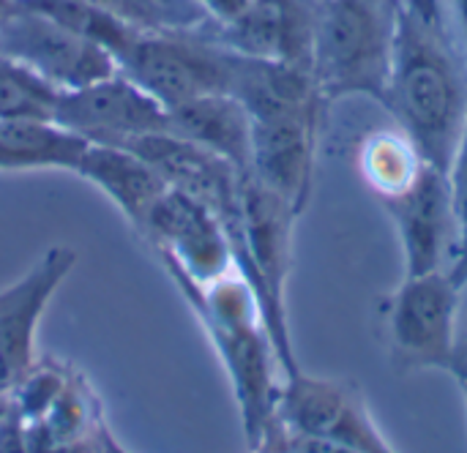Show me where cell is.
<instances>
[{
    "label": "cell",
    "mask_w": 467,
    "mask_h": 453,
    "mask_svg": "<svg viewBox=\"0 0 467 453\" xmlns=\"http://www.w3.org/2000/svg\"><path fill=\"white\" fill-rule=\"evenodd\" d=\"M383 109L449 170L467 126V52L443 0H402Z\"/></svg>",
    "instance_id": "1"
},
{
    "label": "cell",
    "mask_w": 467,
    "mask_h": 453,
    "mask_svg": "<svg viewBox=\"0 0 467 453\" xmlns=\"http://www.w3.org/2000/svg\"><path fill=\"white\" fill-rule=\"evenodd\" d=\"M170 279L192 304L216 355L224 364L241 413L246 448L254 451L263 432L274 421L282 386V366L265 331L257 295L238 271L208 287H194L181 276Z\"/></svg>",
    "instance_id": "2"
},
{
    "label": "cell",
    "mask_w": 467,
    "mask_h": 453,
    "mask_svg": "<svg viewBox=\"0 0 467 453\" xmlns=\"http://www.w3.org/2000/svg\"><path fill=\"white\" fill-rule=\"evenodd\" d=\"M402 0H317L312 77L334 104L367 98L386 104Z\"/></svg>",
    "instance_id": "3"
},
{
    "label": "cell",
    "mask_w": 467,
    "mask_h": 453,
    "mask_svg": "<svg viewBox=\"0 0 467 453\" xmlns=\"http://www.w3.org/2000/svg\"><path fill=\"white\" fill-rule=\"evenodd\" d=\"M298 211L279 194L265 189L249 172L241 175V260L235 271L254 290L265 331L271 336L282 377L301 372L290 323H287V282L293 271Z\"/></svg>",
    "instance_id": "4"
},
{
    "label": "cell",
    "mask_w": 467,
    "mask_h": 453,
    "mask_svg": "<svg viewBox=\"0 0 467 453\" xmlns=\"http://www.w3.org/2000/svg\"><path fill=\"white\" fill-rule=\"evenodd\" d=\"M460 282L446 273L405 276L380 301V328L389 364L397 375L449 372L454 366Z\"/></svg>",
    "instance_id": "5"
},
{
    "label": "cell",
    "mask_w": 467,
    "mask_h": 453,
    "mask_svg": "<svg viewBox=\"0 0 467 453\" xmlns=\"http://www.w3.org/2000/svg\"><path fill=\"white\" fill-rule=\"evenodd\" d=\"M216 22L200 30H137L118 55V71L153 96L167 112L205 93H227L233 49L216 33Z\"/></svg>",
    "instance_id": "6"
},
{
    "label": "cell",
    "mask_w": 467,
    "mask_h": 453,
    "mask_svg": "<svg viewBox=\"0 0 467 453\" xmlns=\"http://www.w3.org/2000/svg\"><path fill=\"white\" fill-rule=\"evenodd\" d=\"M274 421L358 453H397L353 380L315 377L304 369L282 377Z\"/></svg>",
    "instance_id": "7"
},
{
    "label": "cell",
    "mask_w": 467,
    "mask_h": 453,
    "mask_svg": "<svg viewBox=\"0 0 467 453\" xmlns=\"http://www.w3.org/2000/svg\"><path fill=\"white\" fill-rule=\"evenodd\" d=\"M140 232L153 246L167 273L194 287H208L235 271L233 249L219 219L175 189L164 191Z\"/></svg>",
    "instance_id": "8"
},
{
    "label": "cell",
    "mask_w": 467,
    "mask_h": 453,
    "mask_svg": "<svg viewBox=\"0 0 467 453\" xmlns=\"http://www.w3.org/2000/svg\"><path fill=\"white\" fill-rule=\"evenodd\" d=\"M389 213L405 260V276L446 271L454 276L460 260V224L449 189V175L427 164L400 194L380 200Z\"/></svg>",
    "instance_id": "9"
},
{
    "label": "cell",
    "mask_w": 467,
    "mask_h": 453,
    "mask_svg": "<svg viewBox=\"0 0 467 453\" xmlns=\"http://www.w3.org/2000/svg\"><path fill=\"white\" fill-rule=\"evenodd\" d=\"M52 120L88 145L109 148H129L140 137L167 131V109L123 71L60 93Z\"/></svg>",
    "instance_id": "10"
},
{
    "label": "cell",
    "mask_w": 467,
    "mask_h": 453,
    "mask_svg": "<svg viewBox=\"0 0 467 453\" xmlns=\"http://www.w3.org/2000/svg\"><path fill=\"white\" fill-rule=\"evenodd\" d=\"M0 52L44 77L60 93L85 88L118 71V63L107 49L22 3L0 25Z\"/></svg>",
    "instance_id": "11"
},
{
    "label": "cell",
    "mask_w": 467,
    "mask_h": 453,
    "mask_svg": "<svg viewBox=\"0 0 467 453\" xmlns=\"http://www.w3.org/2000/svg\"><path fill=\"white\" fill-rule=\"evenodd\" d=\"M74 265L77 252L55 243L22 279L0 290V396H8L33 369L38 323Z\"/></svg>",
    "instance_id": "12"
},
{
    "label": "cell",
    "mask_w": 467,
    "mask_h": 453,
    "mask_svg": "<svg viewBox=\"0 0 467 453\" xmlns=\"http://www.w3.org/2000/svg\"><path fill=\"white\" fill-rule=\"evenodd\" d=\"M328 112L331 109H306L252 120L249 175L290 202L298 213L306 211L315 191L317 145Z\"/></svg>",
    "instance_id": "13"
},
{
    "label": "cell",
    "mask_w": 467,
    "mask_h": 453,
    "mask_svg": "<svg viewBox=\"0 0 467 453\" xmlns=\"http://www.w3.org/2000/svg\"><path fill=\"white\" fill-rule=\"evenodd\" d=\"M317 0H252L233 22L216 25V38L246 57L279 60L312 71Z\"/></svg>",
    "instance_id": "14"
},
{
    "label": "cell",
    "mask_w": 467,
    "mask_h": 453,
    "mask_svg": "<svg viewBox=\"0 0 467 453\" xmlns=\"http://www.w3.org/2000/svg\"><path fill=\"white\" fill-rule=\"evenodd\" d=\"M227 96H233L252 120L328 109L317 93L312 71L279 60L246 57L238 52H233Z\"/></svg>",
    "instance_id": "15"
},
{
    "label": "cell",
    "mask_w": 467,
    "mask_h": 453,
    "mask_svg": "<svg viewBox=\"0 0 467 453\" xmlns=\"http://www.w3.org/2000/svg\"><path fill=\"white\" fill-rule=\"evenodd\" d=\"M167 131L224 159L238 172L252 161V118L227 93H205L167 112Z\"/></svg>",
    "instance_id": "16"
},
{
    "label": "cell",
    "mask_w": 467,
    "mask_h": 453,
    "mask_svg": "<svg viewBox=\"0 0 467 453\" xmlns=\"http://www.w3.org/2000/svg\"><path fill=\"white\" fill-rule=\"evenodd\" d=\"M74 175L93 183L104 197H109V202L137 230H142L148 213L170 189L140 153L109 145H88Z\"/></svg>",
    "instance_id": "17"
},
{
    "label": "cell",
    "mask_w": 467,
    "mask_h": 453,
    "mask_svg": "<svg viewBox=\"0 0 467 453\" xmlns=\"http://www.w3.org/2000/svg\"><path fill=\"white\" fill-rule=\"evenodd\" d=\"M356 164L361 180L380 202L405 191L432 161H427L410 134L389 118L386 126H372L361 134L356 145Z\"/></svg>",
    "instance_id": "18"
},
{
    "label": "cell",
    "mask_w": 467,
    "mask_h": 453,
    "mask_svg": "<svg viewBox=\"0 0 467 453\" xmlns=\"http://www.w3.org/2000/svg\"><path fill=\"white\" fill-rule=\"evenodd\" d=\"M88 142L55 120H0V172H77Z\"/></svg>",
    "instance_id": "19"
},
{
    "label": "cell",
    "mask_w": 467,
    "mask_h": 453,
    "mask_svg": "<svg viewBox=\"0 0 467 453\" xmlns=\"http://www.w3.org/2000/svg\"><path fill=\"white\" fill-rule=\"evenodd\" d=\"M19 3L60 22L63 27L82 36L85 41L99 44L115 57V63H118V55L129 46V41L137 33L134 27H129L126 22H120L107 8L90 0H19Z\"/></svg>",
    "instance_id": "20"
},
{
    "label": "cell",
    "mask_w": 467,
    "mask_h": 453,
    "mask_svg": "<svg viewBox=\"0 0 467 453\" xmlns=\"http://www.w3.org/2000/svg\"><path fill=\"white\" fill-rule=\"evenodd\" d=\"M60 90L0 52V120H52Z\"/></svg>",
    "instance_id": "21"
},
{
    "label": "cell",
    "mask_w": 467,
    "mask_h": 453,
    "mask_svg": "<svg viewBox=\"0 0 467 453\" xmlns=\"http://www.w3.org/2000/svg\"><path fill=\"white\" fill-rule=\"evenodd\" d=\"M90 3L107 8L129 27L148 30V33L200 30L213 22L200 8L197 0H90Z\"/></svg>",
    "instance_id": "22"
},
{
    "label": "cell",
    "mask_w": 467,
    "mask_h": 453,
    "mask_svg": "<svg viewBox=\"0 0 467 453\" xmlns=\"http://www.w3.org/2000/svg\"><path fill=\"white\" fill-rule=\"evenodd\" d=\"M446 175H449V189H451L454 213H457V224H460V260L454 268V279L462 284L467 271V126L457 142V150L451 156Z\"/></svg>",
    "instance_id": "23"
},
{
    "label": "cell",
    "mask_w": 467,
    "mask_h": 453,
    "mask_svg": "<svg viewBox=\"0 0 467 453\" xmlns=\"http://www.w3.org/2000/svg\"><path fill=\"white\" fill-rule=\"evenodd\" d=\"M249 453H358L345 446H337L331 440L323 438H312V435H301L293 429H285L282 424L271 421L268 429L263 432L260 443L254 446V451Z\"/></svg>",
    "instance_id": "24"
},
{
    "label": "cell",
    "mask_w": 467,
    "mask_h": 453,
    "mask_svg": "<svg viewBox=\"0 0 467 453\" xmlns=\"http://www.w3.org/2000/svg\"><path fill=\"white\" fill-rule=\"evenodd\" d=\"M451 377H467V279L460 284V304H457V331H454V366Z\"/></svg>",
    "instance_id": "25"
},
{
    "label": "cell",
    "mask_w": 467,
    "mask_h": 453,
    "mask_svg": "<svg viewBox=\"0 0 467 453\" xmlns=\"http://www.w3.org/2000/svg\"><path fill=\"white\" fill-rule=\"evenodd\" d=\"M0 453H30L27 440H25V427L11 410V405L0 421Z\"/></svg>",
    "instance_id": "26"
},
{
    "label": "cell",
    "mask_w": 467,
    "mask_h": 453,
    "mask_svg": "<svg viewBox=\"0 0 467 453\" xmlns=\"http://www.w3.org/2000/svg\"><path fill=\"white\" fill-rule=\"evenodd\" d=\"M200 8L216 22V25H227L233 22L252 0H197Z\"/></svg>",
    "instance_id": "27"
},
{
    "label": "cell",
    "mask_w": 467,
    "mask_h": 453,
    "mask_svg": "<svg viewBox=\"0 0 467 453\" xmlns=\"http://www.w3.org/2000/svg\"><path fill=\"white\" fill-rule=\"evenodd\" d=\"M449 16H451L457 36L467 52V0H449Z\"/></svg>",
    "instance_id": "28"
},
{
    "label": "cell",
    "mask_w": 467,
    "mask_h": 453,
    "mask_svg": "<svg viewBox=\"0 0 467 453\" xmlns=\"http://www.w3.org/2000/svg\"><path fill=\"white\" fill-rule=\"evenodd\" d=\"M99 453H129L115 440V435L109 432L107 424H101V429H99Z\"/></svg>",
    "instance_id": "29"
},
{
    "label": "cell",
    "mask_w": 467,
    "mask_h": 453,
    "mask_svg": "<svg viewBox=\"0 0 467 453\" xmlns=\"http://www.w3.org/2000/svg\"><path fill=\"white\" fill-rule=\"evenodd\" d=\"M16 5H19V0H0V25L16 11Z\"/></svg>",
    "instance_id": "30"
},
{
    "label": "cell",
    "mask_w": 467,
    "mask_h": 453,
    "mask_svg": "<svg viewBox=\"0 0 467 453\" xmlns=\"http://www.w3.org/2000/svg\"><path fill=\"white\" fill-rule=\"evenodd\" d=\"M5 410H8V396H0V421L5 416Z\"/></svg>",
    "instance_id": "31"
},
{
    "label": "cell",
    "mask_w": 467,
    "mask_h": 453,
    "mask_svg": "<svg viewBox=\"0 0 467 453\" xmlns=\"http://www.w3.org/2000/svg\"><path fill=\"white\" fill-rule=\"evenodd\" d=\"M460 383V391H462V399H465V407H467V377L465 380H457Z\"/></svg>",
    "instance_id": "32"
}]
</instances>
